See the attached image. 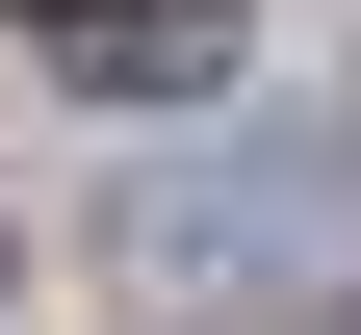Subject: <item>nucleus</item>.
Here are the masks:
<instances>
[{
  "label": "nucleus",
  "instance_id": "2",
  "mask_svg": "<svg viewBox=\"0 0 361 335\" xmlns=\"http://www.w3.org/2000/svg\"><path fill=\"white\" fill-rule=\"evenodd\" d=\"M26 26H129V0H26Z\"/></svg>",
  "mask_w": 361,
  "mask_h": 335
},
{
  "label": "nucleus",
  "instance_id": "1",
  "mask_svg": "<svg viewBox=\"0 0 361 335\" xmlns=\"http://www.w3.org/2000/svg\"><path fill=\"white\" fill-rule=\"evenodd\" d=\"M104 258H129V310H284V284H336L361 258V207H336V181H207V155H155V181H129V207H104Z\"/></svg>",
  "mask_w": 361,
  "mask_h": 335
}]
</instances>
